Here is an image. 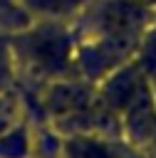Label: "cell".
I'll return each instance as SVG.
<instances>
[{"label": "cell", "mask_w": 156, "mask_h": 158, "mask_svg": "<svg viewBox=\"0 0 156 158\" xmlns=\"http://www.w3.org/2000/svg\"><path fill=\"white\" fill-rule=\"evenodd\" d=\"M106 96L114 106H129L136 96H139V77L134 69H126L121 74H116L111 79V84L106 86Z\"/></svg>", "instance_id": "obj_3"}, {"label": "cell", "mask_w": 156, "mask_h": 158, "mask_svg": "<svg viewBox=\"0 0 156 158\" xmlns=\"http://www.w3.org/2000/svg\"><path fill=\"white\" fill-rule=\"evenodd\" d=\"M141 62H144L146 72L156 74V32H154V35H149V40H146V44H144V54H141Z\"/></svg>", "instance_id": "obj_7"}, {"label": "cell", "mask_w": 156, "mask_h": 158, "mask_svg": "<svg viewBox=\"0 0 156 158\" xmlns=\"http://www.w3.org/2000/svg\"><path fill=\"white\" fill-rule=\"evenodd\" d=\"M52 104H54L59 111H64V109H77V106L84 104V94H82L79 89H74V86H59V89L52 94Z\"/></svg>", "instance_id": "obj_5"}, {"label": "cell", "mask_w": 156, "mask_h": 158, "mask_svg": "<svg viewBox=\"0 0 156 158\" xmlns=\"http://www.w3.org/2000/svg\"><path fill=\"white\" fill-rule=\"evenodd\" d=\"M141 22H144V12L134 2H114L104 12L106 32L111 35V40L119 47H124L126 42H131V37H134V32L139 30Z\"/></svg>", "instance_id": "obj_1"}, {"label": "cell", "mask_w": 156, "mask_h": 158, "mask_svg": "<svg viewBox=\"0 0 156 158\" xmlns=\"http://www.w3.org/2000/svg\"><path fill=\"white\" fill-rule=\"evenodd\" d=\"M30 49H32V54H35L45 67L57 69V67H62L64 59H67L69 40H67L64 35H57V32H45V35L32 37Z\"/></svg>", "instance_id": "obj_2"}, {"label": "cell", "mask_w": 156, "mask_h": 158, "mask_svg": "<svg viewBox=\"0 0 156 158\" xmlns=\"http://www.w3.org/2000/svg\"><path fill=\"white\" fill-rule=\"evenodd\" d=\"M32 7L42 10V12H69L74 10L82 0H27Z\"/></svg>", "instance_id": "obj_6"}, {"label": "cell", "mask_w": 156, "mask_h": 158, "mask_svg": "<svg viewBox=\"0 0 156 158\" xmlns=\"http://www.w3.org/2000/svg\"><path fill=\"white\" fill-rule=\"evenodd\" d=\"M129 123L134 126V131H146L151 123V104L146 96H136L129 104Z\"/></svg>", "instance_id": "obj_4"}, {"label": "cell", "mask_w": 156, "mask_h": 158, "mask_svg": "<svg viewBox=\"0 0 156 158\" xmlns=\"http://www.w3.org/2000/svg\"><path fill=\"white\" fill-rule=\"evenodd\" d=\"M7 79V64H5V57H2V52H0V84Z\"/></svg>", "instance_id": "obj_9"}, {"label": "cell", "mask_w": 156, "mask_h": 158, "mask_svg": "<svg viewBox=\"0 0 156 158\" xmlns=\"http://www.w3.org/2000/svg\"><path fill=\"white\" fill-rule=\"evenodd\" d=\"M77 153H79V158H109V153L102 146H94V143L77 146Z\"/></svg>", "instance_id": "obj_8"}]
</instances>
